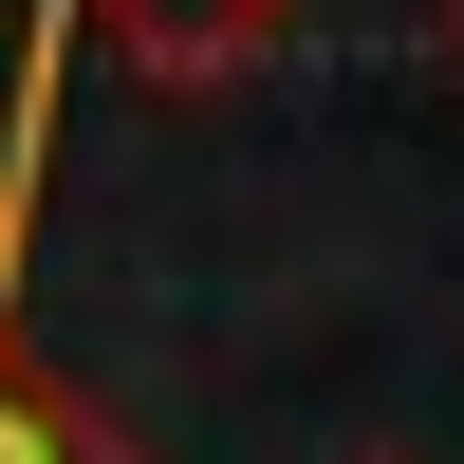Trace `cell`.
Segmentation results:
<instances>
[{
    "label": "cell",
    "instance_id": "cell-1",
    "mask_svg": "<svg viewBox=\"0 0 464 464\" xmlns=\"http://www.w3.org/2000/svg\"><path fill=\"white\" fill-rule=\"evenodd\" d=\"M74 56L149 74V93H242L297 56V0H74Z\"/></svg>",
    "mask_w": 464,
    "mask_h": 464
},
{
    "label": "cell",
    "instance_id": "cell-2",
    "mask_svg": "<svg viewBox=\"0 0 464 464\" xmlns=\"http://www.w3.org/2000/svg\"><path fill=\"white\" fill-rule=\"evenodd\" d=\"M0 464H130V428H93L74 391L19 372V279H0Z\"/></svg>",
    "mask_w": 464,
    "mask_h": 464
},
{
    "label": "cell",
    "instance_id": "cell-3",
    "mask_svg": "<svg viewBox=\"0 0 464 464\" xmlns=\"http://www.w3.org/2000/svg\"><path fill=\"white\" fill-rule=\"evenodd\" d=\"M446 56H464V0H446Z\"/></svg>",
    "mask_w": 464,
    "mask_h": 464
}]
</instances>
